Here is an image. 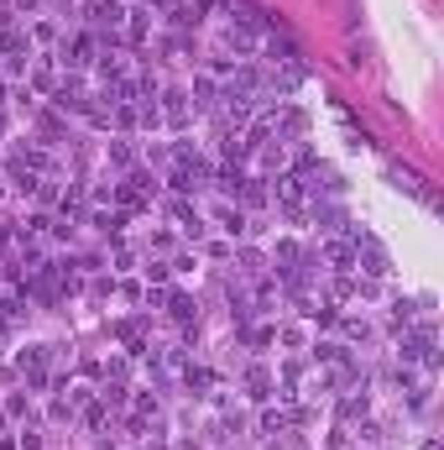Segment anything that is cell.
<instances>
[{"label":"cell","mask_w":444,"mask_h":450,"mask_svg":"<svg viewBox=\"0 0 444 450\" xmlns=\"http://www.w3.org/2000/svg\"><path fill=\"white\" fill-rule=\"evenodd\" d=\"M398 356H403V367H423L434 377V372H439V335H434V320L408 325V330L398 335Z\"/></svg>","instance_id":"obj_1"},{"label":"cell","mask_w":444,"mask_h":450,"mask_svg":"<svg viewBox=\"0 0 444 450\" xmlns=\"http://www.w3.org/2000/svg\"><path fill=\"white\" fill-rule=\"evenodd\" d=\"M84 16H89V26H100V32H110V37L126 26V6H120V0H89Z\"/></svg>","instance_id":"obj_2"},{"label":"cell","mask_w":444,"mask_h":450,"mask_svg":"<svg viewBox=\"0 0 444 450\" xmlns=\"http://www.w3.org/2000/svg\"><path fill=\"white\" fill-rule=\"evenodd\" d=\"M324 262H329V273H351L355 267V241L351 236H329L324 241Z\"/></svg>","instance_id":"obj_3"},{"label":"cell","mask_w":444,"mask_h":450,"mask_svg":"<svg viewBox=\"0 0 444 450\" xmlns=\"http://www.w3.org/2000/svg\"><path fill=\"white\" fill-rule=\"evenodd\" d=\"M246 398L251 403H272L277 398V382H272L267 367H246Z\"/></svg>","instance_id":"obj_4"},{"label":"cell","mask_w":444,"mask_h":450,"mask_svg":"<svg viewBox=\"0 0 444 450\" xmlns=\"http://www.w3.org/2000/svg\"><path fill=\"white\" fill-rule=\"evenodd\" d=\"M214 225H220V231H225L230 241H241L251 220H246V210H235V204H214Z\"/></svg>","instance_id":"obj_5"},{"label":"cell","mask_w":444,"mask_h":450,"mask_svg":"<svg viewBox=\"0 0 444 450\" xmlns=\"http://www.w3.org/2000/svg\"><path fill=\"white\" fill-rule=\"evenodd\" d=\"M84 220H89L100 236L115 241V236H120V225H126V210H94V215H84Z\"/></svg>","instance_id":"obj_6"},{"label":"cell","mask_w":444,"mask_h":450,"mask_svg":"<svg viewBox=\"0 0 444 450\" xmlns=\"http://www.w3.org/2000/svg\"><path fill=\"white\" fill-rule=\"evenodd\" d=\"M163 304H167V314H173L178 325H194V320H199V304H194L188 294H178V288H173V294L163 298Z\"/></svg>","instance_id":"obj_7"},{"label":"cell","mask_w":444,"mask_h":450,"mask_svg":"<svg viewBox=\"0 0 444 450\" xmlns=\"http://www.w3.org/2000/svg\"><path fill=\"white\" fill-rule=\"evenodd\" d=\"M0 53H6V63L32 58V37H26V32H0Z\"/></svg>","instance_id":"obj_8"},{"label":"cell","mask_w":444,"mask_h":450,"mask_svg":"<svg viewBox=\"0 0 444 450\" xmlns=\"http://www.w3.org/2000/svg\"><path fill=\"white\" fill-rule=\"evenodd\" d=\"M371 414V393H366V382L351 393V398H340V419H366Z\"/></svg>","instance_id":"obj_9"},{"label":"cell","mask_w":444,"mask_h":450,"mask_svg":"<svg viewBox=\"0 0 444 450\" xmlns=\"http://www.w3.org/2000/svg\"><path fill=\"white\" fill-rule=\"evenodd\" d=\"M167 210H173V220H183V225H188V236H194V241L204 236V220H199V210H194L188 199H167Z\"/></svg>","instance_id":"obj_10"},{"label":"cell","mask_w":444,"mask_h":450,"mask_svg":"<svg viewBox=\"0 0 444 450\" xmlns=\"http://www.w3.org/2000/svg\"><path fill=\"white\" fill-rule=\"evenodd\" d=\"M89 53H94L89 37H73V42H63V63H68V69H84V63H89Z\"/></svg>","instance_id":"obj_11"},{"label":"cell","mask_w":444,"mask_h":450,"mask_svg":"<svg viewBox=\"0 0 444 450\" xmlns=\"http://www.w3.org/2000/svg\"><path fill=\"white\" fill-rule=\"evenodd\" d=\"M183 382H188V393H194V398H210L214 372H210V367H188V372H183Z\"/></svg>","instance_id":"obj_12"},{"label":"cell","mask_w":444,"mask_h":450,"mask_svg":"<svg viewBox=\"0 0 444 450\" xmlns=\"http://www.w3.org/2000/svg\"><path fill=\"white\" fill-rule=\"evenodd\" d=\"M314 361H324V367H340V361H351V351H345L340 341H319V345H314Z\"/></svg>","instance_id":"obj_13"},{"label":"cell","mask_w":444,"mask_h":450,"mask_svg":"<svg viewBox=\"0 0 444 450\" xmlns=\"http://www.w3.org/2000/svg\"><path fill=\"white\" fill-rule=\"evenodd\" d=\"M288 424H293V414H282V408H261V419H257L261 435H282Z\"/></svg>","instance_id":"obj_14"},{"label":"cell","mask_w":444,"mask_h":450,"mask_svg":"<svg viewBox=\"0 0 444 450\" xmlns=\"http://www.w3.org/2000/svg\"><path fill=\"white\" fill-rule=\"evenodd\" d=\"M267 173H288V147H257Z\"/></svg>","instance_id":"obj_15"},{"label":"cell","mask_w":444,"mask_h":450,"mask_svg":"<svg viewBox=\"0 0 444 450\" xmlns=\"http://www.w3.org/2000/svg\"><path fill=\"white\" fill-rule=\"evenodd\" d=\"M126 32H131V42H147V32H152L147 11H126Z\"/></svg>","instance_id":"obj_16"},{"label":"cell","mask_w":444,"mask_h":450,"mask_svg":"<svg viewBox=\"0 0 444 450\" xmlns=\"http://www.w3.org/2000/svg\"><path fill=\"white\" fill-rule=\"evenodd\" d=\"M261 183H267V178H246V183H241V194H246V204H251V210H261V204H267V189H261Z\"/></svg>","instance_id":"obj_17"},{"label":"cell","mask_w":444,"mask_h":450,"mask_svg":"<svg viewBox=\"0 0 444 450\" xmlns=\"http://www.w3.org/2000/svg\"><path fill=\"white\" fill-rule=\"evenodd\" d=\"M408 325H413V298H398V304H392V330H408Z\"/></svg>","instance_id":"obj_18"},{"label":"cell","mask_w":444,"mask_h":450,"mask_svg":"<svg viewBox=\"0 0 444 450\" xmlns=\"http://www.w3.org/2000/svg\"><path fill=\"white\" fill-rule=\"evenodd\" d=\"M188 95H199V105H214V95H220V89H214V79H210V73H199Z\"/></svg>","instance_id":"obj_19"},{"label":"cell","mask_w":444,"mask_h":450,"mask_svg":"<svg viewBox=\"0 0 444 450\" xmlns=\"http://www.w3.org/2000/svg\"><path fill=\"white\" fill-rule=\"evenodd\" d=\"M340 330H345V341H371V325L366 320H335Z\"/></svg>","instance_id":"obj_20"},{"label":"cell","mask_w":444,"mask_h":450,"mask_svg":"<svg viewBox=\"0 0 444 450\" xmlns=\"http://www.w3.org/2000/svg\"><path fill=\"white\" fill-rule=\"evenodd\" d=\"M110 163H115V168H131V163H136V152H131L126 142H110Z\"/></svg>","instance_id":"obj_21"},{"label":"cell","mask_w":444,"mask_h":450,"mask_svg":"<svg viewBox=\"0 0 444 450\" xmlns=\"http://www.w3.org/2000/svg\"><path fill=\"white\" fill-rule=\"evenodd\" d=\"M6 414H11V419H32V403L16 393V398H6Z\"/></svg>","instance_id":"obj_22"},{"label":"cell","mask_w":444,"mask_h":450,"mask_svg":"<svg viewBox=\"0 0 444 450\" xmlns=\"http://www.w3.org/2000/svg\"><path fill=\"white\" fill-rule=\"evenodd\" d=\"M105 408H126V388L120 382H105Z\"/></svg>","instance_id":"obj_23"},{"label":"cell","mask_w":444,"mask_h":450,"mask_svg":"<svg viewBox=\"0 0 444 450\" xmlns=\"http://www.w3.org/2000/svg\"><path fill=\"white\" fill-rule=\"evenodd\" d=\"M100 73H105V79H126V63H120V58H105V63H100Z\"/></svg>","instance_id":"obj_24"},{"label":"cell","mask_w":444,"mask_h":450,"mask_svg":"<svg viewBox=\"0 0 444 450\" xmlns=\"http://www.w3.org/2000/svg\"><path fill=\"white\" fill-rule=\"evenodd\" d=\"M210 257L214 262H235V246H230V241H210Z\"/></svg>","instance_id":"obj_25"},{"label":"cell","mask_w":444,"mask_h":450,"mask_svg":"<svg viewBox=\"0 0 444 450\" xmlns=\"http://www.w3.org/2000/svg\"><path fill=\"white\" fill-rule=\"evenodd\" d=\"M147 278H152V283H167V278H173V267H167V262H147Z\"/></svg>","instance_id":"obj_26"},{"label":"cell","mask_w":444,"mask_h":450,"mask_svg":"<svg viewBox=\"0 0 444 450\" xmlns=\"http://www.w3.org/2000/svg\"><path fill=\"white\" fill-rule=\"evenodd\" d=\"M16 445H21V450H42V435H37V429H21V435H16Z\"/></svg>","instance_id":"obj_27"},{"label":"cell","mask_w":444,"mask_h":450,"mask_svg":"<svg viewBox=\"0 0 444 450\" xmlns=\"http://www.w3.org/2000/svg\"><path fill=\"white\" fill-rule=\"evenodd\" d=\"M84 424H89V429H100V424H105V403H89V414H84Z\"/></svg>","instance_id":"obj_28"},{"label":"cell","mask_w":444,"mask_h":450,"mask_svg":"<svg viewBox=\"0 0 444 450\" xmlns=\"http://www.w3.org/2000/svg\"><path fill=\"white\" fill-rule=\"evenodd\" d=\"M167 267H173V273H188V267H199V257H188V251H178V257L167 262Z\"/></svg>","instance_id":"obj_29"},{"label":"cell","mask_w":444,"mask_h":450,"mask_svg":"<svg viewBox=\"0 0 444 450\" xmlns=\"http://www.w3.org/2000/svg\"><path fill=\"white\" fill-rule=\"evenodd\" d=\"M32 37H37V42H53V37H58V26H53V21H37Z\"/></svg>","instance_id":"obj_30"},{"label":"cell","mask_w":444,"mask_h":450,"mask_svg":"<svg viewBox=\"0 0 444 450\" xmlns=\"http://www.w3.org/2000/svg\"><path fill=\"white\" fill-rule=\"evenodd\" d=\"M210 73H235V58H225V53H214V63H210Z\"/></svg>","instance_id":"obj_31"},{"label":"cell","mask_w":444,"mask_h":450,"mask_svg":"<svg viewBox=\"0 0 444 450\" xmlns=\"http://www.w3.org/2000/svg\"><path fill=\"white\" fill-rule=\"evenodd\" d=\"M126 372H131V361H126V356H110V377L120 382V377H126Z\"/></svg>","instance_id":"obj_32"},{"label":"cell","mask_w":444,"mask_h":450,"mask_svg":"<svg viewBox=\"0 0 444 450\" xmlns=\"http://www.w3.org/2000/svg\"><path fill=\"white\" fill-rule=\"evenodd\" d=\"M282 345H304V330L298 325H282Z\"/></svg>","instance_id":"obj_33"},{"label":"cell","mask_w":444,"mask_h":450,"mask_svg":"<svg viewBox=\"0 0 444 450\" xmlns=\"http://www.w3.org/2000/svg\"><path fill=\"white\" fill-rule=\"evenodd\" d=\"M32 6H37V0H16V11H32Z\"/></svg>","instance_id":"obj_34"},{"label":"cell","mask_w":444,"mask_h":450,"mask_svg":"<svg viewBox=\"0 0 444 450\" xmlns=\"http://www.w3.org/2000/svg\"><path fill=\"white\" fill-rule=\"evenodd\" d=\"M147 6H157V11H167V6H173V0H147Z\"/></svg>","instance_id":"obj_35"},{"label":"cell","mask_w":444,"mask_h":450,"mask_svg":"<svg viewBox=\"0 0 444 450\" xmlns=\"http://www.w3.org/2000/svg\"><path fill=\"white\" fill-rule=\"evenodd\" d=\"M63 6H68V0H63Z\"/></svg>","instance_id":"obj_36"}]
</instances>
